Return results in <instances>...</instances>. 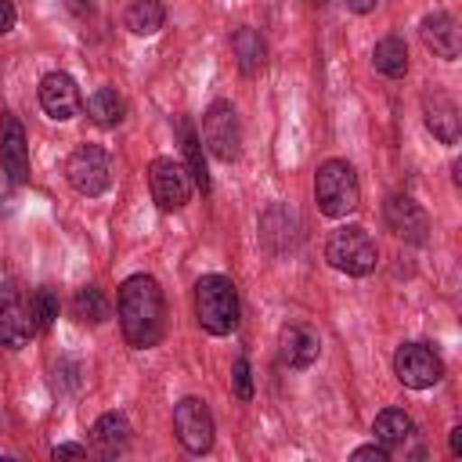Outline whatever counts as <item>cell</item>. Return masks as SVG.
I'll return each instance as SVG.
<instances>
[{"label": "cell", "instance_id": "3", "mask_svg": "<svg viewBox=\"0 0 462 462\" xmlns=\"http://www.w3.org/2000/svg\"><path fill=\"white\" fill-rule=\"evenodd\" d=\"M314 199L325 217H346L361 206V184L346 159H325L314 173Z\"/></svg>", "mask_w": 462, "mask_h": 462}, {"label": "cell", "instance_id": "18", "mask_svg": "<svg viewBox=\"0 0 462 462\" xmlns=\"http://www.w3.org/2000/svg\"><path fill=\"white\" fill-rule=\"evenodd\" d=\"M426 126L444 144H455L458 141V108H455V101L448 94H440V90L426 94Z\"/></svg>", "mask_w": 462, "mask_h": 462}, {"label": "cell", "instance_id": "22", "mask_svg": "<svg viewBox=\"0 0 462 462\" xmlns=\"http://www.w3.org/2000/svg\"><path fill=\"white\" fill-rule=\"evenodd\" d=\"M72 314H76L79 321H87V325H101V321L112 318V303L105 300V292H101L97 285H83V289H76V296H72Z\"/></svg>", "mask_w": 462, "mask_h": 462}, {"label": "cell", "instance_id": "29", "mask_svg": "<svg viewBox=\"0 0 462 462\" xmlns=\"http://www.w3.org/2000/svg\"><path fill=\"white\" fill-rule=\"evenodd\" d=\"M51 455L54 458H87V448L83 444H58Z\"/></svg>", "mask_w": 462, "mask_h": 462}, {"label": "cell", "instance_id": "19", "mask_svg": "<svg viewBox=\"0 0 462 462\" xmlns=\"http://www.w3.org/2000/svg\"><path fill=\"white\" fill-rule=\"evenodd\" d=\"M162 0H126L123 22L134 36H155L162 29Z\"/></svg>", "mask_w": 462, "mask_h": 462}, {"label": "cell", "instance_id": "5", "mask_svg": "<svg viewBox=\"0 0 462 462\" xmlns=\"http://www.w3.org/2000/svg\"><path fill=\"white\" fill-rule=\"evenodd\" d=\"M148 184H152V199L162 213H177L188 206L191 191H195V180L188 173L184 162L170 159V155H159L148 162Z\"/></svg>", "mask_w": 462, "mask_h": 462}, {"label": "cell", "instance_id": "25", "mask_svg": "<svg viewBox=\"0 0 462 462\" xmlns=\"http://www.w3.org/2000/svg\"><path fill=\"white\" fill-rule=\"evenodd\" d=\"M184 155H188V173L195 180L199 191H209V173H206V159H202V148H199V137L184 126Z\"/></svg>", "mask_w": 462, "mask_h": 462}, {"label": "cell", "instance_id": "28", "mask_svg": "<svg viewBox=\"0 0 462 462\" xmlns=\"http://www.w3.org/2000/svg\"><path fill=\"white\" fill-rule=\"evenodd\" d=\"M14 22H18L14 4H11V0H0V36H4V32H11V29H14Z\"/></svg>", "mask_w": 462, "mask_h": 462}, {"label": "cell", "instance_id": "2", "mask_svg": "<svg viewBox=\"0 0 462 462\" xmlns=\"http://www.w3.org/2000/svg\"><path fill=\"white\" fill-rule=\"evenodd\" d=\"M238 314V289L227 274H202L195 282V318L209 336L235 332Z\"/></svg>", "mask_w": 462, "mask_h": 462}, {"label": "cell", "instance_id": "20", "mask_svg": "<svg viewBox=\"0 0 462 462\" xmlns=\"http://www.w3.org/2000/svg\"><path fill=\"white\" fill-rule=\"evenodd\" d=\"M231 51H235L238 69H242L245 76H256V72L263 69V40H260V32H256V29L242 25V29L231 36Z\"/></svg>", "mask_w": 462, "mask_h": 462}, {"label": "cell", "instance_id": "33", "mask_svg": "<svg viewBox=\"0 0 462 462\" xmlns=\"http://www.w3.org/2000/svg\"><path fill=\"white\" fill-rule=\"evenodd\" d=\"M310 4H325V0H310Z\"/></svg>", "mask_w": 462, "mask_h": 462}, {"label": "cell", "instance_id": "31", "mask_svg": "<svg viewBox=\"0 0 462 462\" xmlns=\"http://www.w3.org/2000/svg\"><path fill=\"white\" fill-rule=\"evenodd\" d=\"M451 455H455V458L462 455V426H455V430H451Z\"/></svg>", "mask_w": 462, "mask_h": 462}, {"label": "cell", "instance_id": "30", "mask_svg": "<svg viewBox=\"0 0 462 462\" xmlns=\"http://www.w3.org/2000/svg\"><path fill=\"white\" fill-rule=\"evenodd\" d=\"M346 4H350V11H357V14H368L379 0H346Z\"/></svg>", "mask_w": 462, "mask_h": 462}, {"label": "cell", "instance_id": "16", "mask_svg": "<svg viewBox=\"0 0 462 462\" xmlns=\"http://www.w3.org/2000/svg\"><path fill=\"white\" fill-rule=\"evenodd\" d=\"M422 43L444 58V61H455L458 58V29H455V18L448 11H433L422 18Z\"/></svg>", "mask_w": 462, "mask_h": 462}, {"label": "cell", "instance_id": "8", "mask_svg": "<svg viewBox=\"0 0 462 462\" xmlns=\"http://www.w3.org/2000/svg\"><path fill=\"white\" fill-rule=\"evenodd\" d=\"M65 177L69 184L87 195V199H97L101 191H108V180H112V166H108V155L101 144H79L69 162H65Z\"/></svg>", "mask_w": 462, "mask_h": 462}, {"label": "cell", "instance_id": "4", "mask_svg": "<svg viewBox=\"0 0 462 462\" xmlns=\"http://www.w3.org/2000/svg\"><path fill=\"white\" fill-rule=\"evenodd\" d=\"M325 260H328L336 271L350 274V278H365V274L375 271L379 249H375L372 235H368L361 224H339V227L328 235V242H325Z\"/></svg>", "mask_w": 462, "mask_h": 462}, {"label": "cell", "instance_id": "15", "mask_svg": "<svg viewBox=\"0 0 462 462\" xmlns=\"http://www.w3.org/2000/svg\"><path fill=\"white\" fill-rule=\"evenodd\" d=\"M372 437H375V444H383L390 455H393V451H408V444L415 440V422H411L401 408H386V411L375 415Z\"/></svg>", "mask_w": 462, "mask_h": 462}, {"label": "cell", "instance_id": "32", "mask_svg": "<svg viewBox=\"0 0 462 462\" xmlns=\"http://www.w3.org/2000/svg\"><path fill=\"white\" fill-rule=\"evenodd\" d=\"M76 4H79V7H90V0H76Z\"/></svg>", "mask_w": 462, "mask_h": 462}, {"label": "cell", "instance_id": "7", "mask_svg": "<svg viewBox=\"0 0 462 462\" xmlns=\"http://www.w3.org/2000/svg\"><path fill=\"white\" fill-rule=\"evenodd\" d=\"M202 141L220 162H235L242 152V130L231 101H213L202 116Z\"/></svg>", "mask_w": 462, "mask_h": 462}, {"label": "cell", "instance_id": "11", "mask_svg": "<svg viewBox=\"0 0 462 462\" xmlns=\"http://www.w3.org/2000/svg\"><path fill=\"white\" fill-rule=\"evenodd\" d=\"M40 108H43L51 119H58V123L79 116L83 97H79L76 79H72L69 72H47V76L40 79Z\"/></svg>", "mask_w": 462, "mask_h": 462}, {"label": "cell", "instance_id": "14", "mask_svg": "<svg viewBox=\"0 0 462 462\" xmlns=\"http://www.w3.org/2000/svg\"><path fill=\"white\" fill-rule=\"evenodd\" d=\"M0 166H4V173H7L14 184L29 180V141H25V130H22V123H18L14 116L4 119V134H0Z\"/></svg>", "mask_w": 462, "mask_h": 462}, {"label": "cell", "instance_id": "24", "mask_svg": "<svg viewBox=\"0 0 462 462\" xmlns=\"http://www.w3.org/2000/svg\"><path fill=\"white\" fill-rule=\"evenodd\" d=\"M25 310H29V321H32V332L40 336V332H47L51 325H54V318H58V310H61V303H58V292L54 289H36L29 300H25Z\"/></svg>", "mask_w": 462, "mask_h": 462}, {"label": "cell", "instance_id": "27", "mask_svg": "<svg viewBox=\"0 0 462 462\" xmlns=\"http://www.w3.org/2000/svg\"><path fill=\"white\" fill-rule=\"evenodd\" d=\"M350 458L354 462H390V451L383 444H365V448H354Z\"/></svg>", "mask_w": 462, "mask_h": 462}, {"label": "cell", "instance_id": "17", "mask_svg": "<svg viewBox=\"0 0 462 462\" xmlns=\"http://www.w3.org/2000/svg\"><path fill=\"white\" fill-rule=\"evenodd\" d=\"M90 440H94V448H97L105 458L123 455L126 444H130V422H126V415H123V411H105V415L94 422Z\"/></svg>", "mask_w": 462, "mask_h": 462}, {"label": "cell", "instance_id": "9", "mask_svg": "<svg viewBox=\"0 0 462 462\" xmlns=\"http://www.w3.org/2000/svg\"><path fill=\"white\" fill-rule=\"evenodd\" d=\"M393 375L408 390H430L444 379V365L426 343H401L393 354Z\"/></svg>", "mask_w": 462, "mask_h": 462}, {"label": "cell", "instance_id": "13", "mask_svg": "<svg viewBox=\"0 0 462 462\" xmlns=\"http://www.w3.org/2000/svg\"><path fill=\"white\" fill-rule=\"evenodd\" d=\"M278 354L289 368H310L321 354V339L310 325H285L278 332Z\"/></svg>", "mask_w": 462, "mask_h": 462}, {"label": "cell", "instance_id": "26", "mask_svg": "<svg viewBox=\"0 0 462 462\" xmlns=\"http://www.w3.org/2000/svg\"><path fill=\"white\" fill-rule=\"evenodd\" d=\"M231 383H235V397L238 401H253V368L245 357H238L231 365Z\"/></svg>", "mask_w": 462, "mask_h": 462}, {"label": "cell", "instance_id": "10", "mask_svg": "<svg viewBox=\"0 0 462 462\" xmlns=\"http://www.w3.org/2000/svg\"><path fill=\"white\" fill-rule=\"evenodd\" d=\"M173 430L177 440L188 455H206L213 448V415L206 408V401L199 397H184L173 408Z\"/></svg>", "mask_w": 462, "mask_h": 462}, {"label": "cell", "instance_id": "23", "mask_svg": "<svg viewBox=\"0 0 462 462\" xmlns=\"http://www.w3.org/2000/svg\"><path fill=\"white\" fill-rule=\"evenodd\" d=\"M123 112H126V105H123V97H119L112 87H101V90H94V94L87 97V116H90L97 126H116V123L123 119Z\"/></svg>", "mask_w": 462, "mask_h": 462}, {"label": "cell", "instance_id": "6", "mask_svg": "<svg viewBox=\"0 0 462 462\" xmlns=\"http://www.w3.org/2000/svg\"><path fill=\"white\" fill-rule=\"evenodd\" d=\"M32 321H29V310H25V300L11 278L7 267H0V346L7 350H22L29 339H32Z\"/></svg>", "mask_w": 462, "mask_h": 462}, {"label": "cell", "instance_id": "21", "mask_svg": "<svg viewBox=\"0 0 462 462\" xmlns=\"http://www.w3.org/2000/svg\"><path fill=\"white\" fill-rule=\"evenodd\" d=\"M372 61H375V69L383 76L401 79L408 72V47H404V40L401 36H383L375 43V51H372Z\"/></svg>", "mask_w": 462, "mask_h": 462}, {"label": "cell", "instance_id": "1", "mask_svg": "<svg viewBox=\"0 0 462 462\" xmlns=\"http://www.w3.org/2000/svg\"><path fill=\"white\" fill-rule=\"evenodd\" d=\"M116 314H119L123 339L134 350H152V346L162 343V336H166V300H162V289L152 274H130L119 285Z\"/></svg>", "mask_w": 462, "mask_h": 462}, {"label": "cell", "instance_id": "12", "mask_svg": "<svg viewBox=\"0 0 462 462\" xmlns=\"http://www.w3.org/2000/svg\"><path fill=\"white\" fill-rule=\"evenodd\" d=\"M383 217H386V227L397 235V238H404V242H426L430 238V217H426V209L415 202V199H408V195H390L386 199V206H383Z\"/></svg>", "mask_w": 462, "mask_h": 462}]
</instances>
